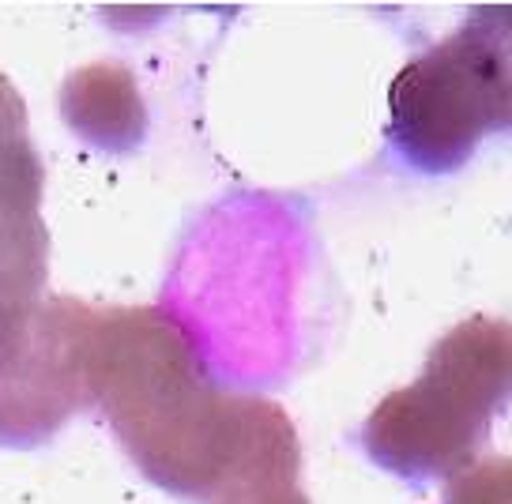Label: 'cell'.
<instances>
[{
    "mask_svg": "<svg viewBox=\"0 0 512 504\" xmlns=\"http://www.w3.org/2000/svg\"><path fill=\"white\" fill-rule=\"evenodd\" d=\"M64 125L98 151H132L147 132L144 98L125 64H87L61 91Z\"/></svg>",
    "mask_w": 512,
    "mask_h": 504,
    "instance_id": "5",
    "label": "cell"
},
{
    "mask_svg": "<svg viewBox=\"0 0 512 504\" xmlns=\"http://www.w3.org/2000/svg\"><path fill=\"white\" fill-rule=\"evenodd\" d=\"M441 504H512V456L475 459L452 474Z\"/></svg>",
    "mask_w": 512,
    "mask_h": 504,
    "instance_id": "7",
    "label": "cell"
},
{
    "mask_svg": "<svg viewBox=\"0 0 512 504\" xmlns=\"http://www.w3.org/2000/svg\"><path fill=\"white\" fill-rule=\"evenodd\" d=\"M27 140V106L19 91L0 76V143Z\"/></svg>",
    "mask_w": 512,
    "mask_h": 504,
    "instance_id": "10",
    "label": "cell"
},
{
    "mask_svg": "<svg viewBox=\"0 0 512 504\" xmlns=\"http://www.w3.org/2000/svg\"><path fill=\"white\" fill-rule=\"evenodd\" d=\"M512 403V320L467 316L433 343L415 384L388 392L362 426L366 456L411 482L475 463Z\"/></svg>",
    "mask_w": 512,
    "mask_h": 504,
    "instance_id": "2",
    "label": "cell"
},
{
    "mask_svg": "<svg viewBox=\"0 0 512 504\" xmlns=\"http://www.w3.org/2000/svg\"><path fill=\"white\" fill-rule=\"evenodd\" d=\"M46 170L27 140L0 143V256L46 268L49 234L42 222Z\"/></svg>",
    "mask_w": 512,
    "mask_h": 504,
    "instance_id": "6",
    "label": "cell"
},
{
    "mask_svg": "<svg viewBox=\"0 0 512 504\" xmlns=\"http://www.w3.org/2000/svg\"><path fill=\"white\" fill-rule=\"evenodd\" d=\"M505 27H509V53H512V4H501ZM509 128H512V64H509Z\"/></svg>",
    "mask_w": 512,
    "mask_h": 504,
    "instance_id": "11",
    "label": "cell"
},
{
    "mask_svg": "<svg viewBox=\"0 0 512 504\" xmlns=\"http://www.w3.org/2000/svg\"><path fill=\"white\" fill-rule=\"evenodd\" d=\"M509 27L501 8H475L388 87V140L422 174H456L482 136L509 128Z\"/></svg>",
    "mask_w": 512,
    "mask_h": 504,
    "instance_id": "3",
    "label": "cell"
},
{
    "mask_svg": "<svg viewBox=\"0 0 512 504\" xmlns=\"http://www.w3.org/2000/svg\"><path fill=\"white\" fill-rule=\"evenodd\" d=\"M42 286H46V271L16 264V260H0V350L8 347L23 316L38 305Z\"/></svg>",
    "mask_w": 512,
    "mask_h": 504,
    "instance_id": "8",
    "label": "cell"
},
{
    "mask_svg": "<svg viewBox=\"0 0 512 504\" xmlns=\"http://www.w3.org/2000/svg\"><path fill=\"white\" fill-rule=\"evenodd\" d=\"M211 504H309L298 482H268V486H241L230 489Z\"/></svg>",
    "mask_w": 512,
    "mask_h": 504,
    "instance_id": "9",
    "label": "cell"
},
{
    "mask_svg": "<svg viewBox=\"0 0 512 504\" xmlns=\"http://www.w3.org/2000/svg\"><path fill=\"white\" fill-rule=\"evenodd\" d=\"M91 305L72 298L38 301L0 350V441L31 448L91 407Z\"/></svg>",
    "mask_w": 512,
    "mask_h": 504,
    "instance_id": "4",
    "label": "cell"
},
{
    "mask_svg": "<svg viewBox=\"0 0 512 504\" xmlns=\"http://www.w3.org/2000/svg\"><path fill=\"white\" fill-rule=\"evenodd\" d=\"M87 384L128 459L177 497L211 504L241 486L298 482L287 410L219 392L192 335L162 309H98Z\"/></svg>",
    "mask_w": 512,
    "mask_h": 504,
    "instance_id": "1",
    "label": "cell"
}]
</instances>
